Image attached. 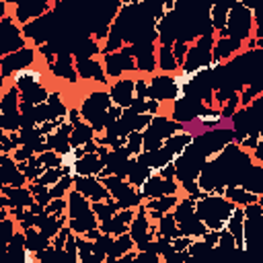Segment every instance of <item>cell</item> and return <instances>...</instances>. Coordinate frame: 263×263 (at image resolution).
Wrapping results in <instances>:
<instances>
[{
	"label": "cell",
	"instance_id": "cell-1",
	"mask_svg": "<svg viewBox=\"0 0 263 263\" xmlns=\"http://www.w3.org/2000/svg\"><path fill=\"white\" fill-rule=\"evenodd\" d=\"M236 203H232L224 193H208L201 191L195 197V212L208 230H222L232 216Z\"/></svg>",
	"mask_w": 263,
	"mask_h": 263
},
{
	"label": "cell",
	"instance_id": "cell-2",
	"mask_svg": "<svg viewBox=\"0 0 263 263\" xmlns=\"http://www.w3.org/2000/svg\"><path fill=\"white\" fill-rule=\"evenodd\" d=\"M113 105V99L107 90V86L103 88H92L88 90L82 101L78 103V109H80V115L84 121H88L97 134H103L105 132V117H107V111L111 109Z\"/></svg>",
	"mask_w": 263,
	"mask_h": 263
},
{
	"label": "cell",
	"instance_id": "cell-3",
	"mask_svg": "<svg viewBox=\"0 0 263 263\" xmlns=\"http://www.w3.org/2000/svg\"><path fill=\"white\" fill-rule=\"evenodd\" d=\"M255 35V16H253V8L247 6L245 2L236 0L230 6L228 18H226V27L216 33V37H232L238 41H249Z\"/></svg>",
	"mask_w": 263,
	"mask_h": 263
},
{
	"label": "cell",
	"instance_id": "cell-4",
	"mask_svg": "<svg viewBox=\"0 0 263 263\" xmlns=\"http://www.w3.org/2000/svg\"><path fill=\"white\" fill-rule=\"evenodd\" d=\"M173 214H175V220L179 224L181 234L191 236V238H199L208 232V226L201 222V218L195 212V195L183 193L179 197L177 205L173 208Z\"/></svg>",
	"mask_w": 263,
	"mask_h": 263
},
{
	"label": "cell",
	"instance_id": "cell-5",
	"mask_svg": "<svg viewBox=\"0 0 263 263\" xmlns=\"http://www.w3.org/2000/svg\"><path fill=\"white\" fill-rule=\"evenodd\" d=\"M214 43H216V33H205L197 37L193 43H189V51L185 55L181 72L193 74L197 70L210 68L214 64Z\"/></svg>",
	"mask_w": 263,
	"mask_h": 263
},
{
	"label": "cell",
	"instance_id": "cell-6",
	"mask_svg": "<svg viewBox=\"0 0 263 263\" xmlns=\"http://www.w3.org/2000/svg\"><path fill=\"white\" fill-rule=\"evenodd\" d=\"M181 92L183 88L175 74L154 72L152 76H148V97L158 101L162 107H168Z\"/></svg>",
	"mask_w": 263,
	"mask_h": 263
},
{
	"label": "cell",
	"instance_id": "cell-7",
	"mask_svg": "<svg viewBox=\"0 0 263 263\" xmlns=\"http://www.w3.org/2000/svg\"><path fill=\"white\" fill-rule=\"evenodd\" d=\"M37 60H39V51H37V47L31 45V43L25 45L23 49H16V51H12V53L0 55V78H2V82H4V80H10L12 74H16V72H21V70H25V68L35 66Z\"/></svg>",
	"mask_w": 263,
	"mask_h": 263
},
{
	"label": "cell",
	"instance_id": "cell-8",
	"mask_svg": "<svg viewBox=\"0 0 263 263\" xmlns=\"http://www.w3.org/2000/svg\"><path fill=\"white\" fill-rule=\"evenodd\" d=\"M210 109L214 107H208L201 99H197L195 95L191 92H181L171 105H168V115L179 121V123H187V121H193L197 117H201L203 113H208Z\"/></svg>",
	"mask_w": 263,
	"mask_h": 263
},
{
	"label": "cell",
	"instance_id": "cell-9",
	"mask_svg": "<svg viewBox=\"0 0 263 263\" xmlns=\"http://www.w3.org/2000/svg\"><path fill=\"white\" fill-rule=\"evenodd\" d=\"M101 181L105 183V187L111 191L113 199L121 208H138V205L144 203V199L140 195V189L134 187L125 177H119V175H103Z\"/></svg>",
	"mask_w": 263,
	"mask_h": 263
},
{
	"label": "cell",
	"instance_id": "cell-10",
	"mask_svg": "<svg viewBox=\"0 0 263 263\" xmlns=\"http://www.w3.org/2000/svg\"><path fill=\"white\" fill-rule=\"evenodd\" d=\"M25 45H29V41L23 33V25L10 12H4L0 16V55L23 49Z\"/></svg>",
	"mask_w": 263,
	"mask_h": 263
},
{
	"label": "cell",
	"instance_id": "cell-11",
	"mask_svg": "<svg viewBox=\"0 0 263 263\" xmlns=\"http://www.w3.org/2000/svg\"><path fill=\"white\" fill-rule=\"evenodd\" d=\"M101 60H103V66H105V72H107L109 80L136 74V58H134L132 45H123L117 51L103 53Z\"/></svg>",
	"mask_w": 263,
	"mask_h": 263
},
{
	"label": "cell",
	"instance_id": "cell-12",
	"mask_svg": "<svg viewBox=\"0 0 263 263\" xmlns=\"http://www.w3.org/2000/svg\"><path fill=\"white\" fill-rule=\"evenodd\" d=\"M129 234L136 242V251H146L148 245L156 238V222L150 218L148 208L144 203L136 208V216L129 224Z\"/></svg>",
	"mask_w": 263,
	"mask_h": 263
},
{
	"label": "cell",
	"instance_id": "cell-13",
	"mask_svg": "<svg viewBox=\"0 0 263 263\" xmlns=\"http://www.w3.org/2000/svg\"><path fill=\"white\" fill-rule=\"evenodd\" d=\"M2 2L8 6V12L21 25L39 18L53 8V0H2Z\"/></svg>",
	"mask_w": 263,
	"mask_h": 263
},
{
	"label": "cell",
	"instance_id": "cell-14",
	"mask_svg": "<svg viewBox=\"0 0 263 263\" xmlns=\"http://www.w3.org/2000/svg\"><path fill=\"white\" fill-rule=\"evenodd\" d=\"M173 193H183L179 181H177V179H166V177H162L160 173H154V175L140 187V195H142L144 201H148V199H158V197L173 195Z\"/></svg>",
	"mask_w": 263,
	"mask_h": 263
},
{
	"label": "cell",
	"instance_id": "cell-15",
	"mask_svg": "<svg viewBox=\"0 0 263 263\" xmlns=\"http://www.w3.org/2000/svg\"><path fill=\"white\" fill-rule=\"evenodd\" d=\"M76 72L82 82H92L97 86H109L111 82L101 58H76Z\"/></svg>",
	"mask_w": 263,
	"mask_h": 263
},
{
	"label": "cell",
	"instance_id": "cell-16",
	"mask_svg": "<svg viewBox=\"0 0 263 263\" xmlns=\"http://www.w3.org/2000/svg\"><path fill=\"white\" fill-rule=\"evenodd\" d=\"M74 189H78L82 195H86L92 203L113 199L111 191L105 187V183L101 181L99 175H74Z\"/></svg>",
	"mask_w": 263,
	"mask_h": 263
},
{
	"label": "cell",
	"instance_id": "cell-17",
	"mask_svg": "<svg viewBox=\"0 0 263 263\" xmlns=\"http://www.w3.org/2000/svg\"><path fill=\"white\" fill-rule=\"evenodd\" d=\"M45 68L51 74V78H55V80H62V82L72 84V86H76L80 82L78 72H76V58L70 51L55 55V60L51 64H47Z\"/></svg>",
	"mask_w": 263,
	"mask_h": 263
},
{
	"label": "cell",
	"instance_id": "cell-18",
	"mask_svg": "<svg viewBox=\"0 0 263 263\" xmlns=\"http://www.w3.org/2000/svg\"><path fill=\"white\" fill-rule=\"evenodd\" d=\"M111 99L115 105L119 107H129L136 99V74H129V76H121V78H115L109 82L107 86Z\"/></svg>",
	"mask_w": 263,
	"mask_h": 263
},
{
	"label": "cell",
	"instance_id": "cell-19",
	"mask_svg": "<svg viewBox=\"0 0 263 263\" xmlns=\"http://www.w3.org/2000/svg\"><path fill=\"white\" fill-rule=\"evenodd\" d=\"M156 47H158V43H140V45H132L134 58H136V74L152 76L154 72H158Z\"/></svg>",
	"mask_w": 263,
	"mask_h": 263
},
{
	"label": "cell",
	"instance_id": "cell-20",
	"mask_svg": "<svg viewBox=\"0 0 263 263\" xmlns=\"http://www.w3.org/2000/svg\"><path fill=\"white\" fill-rule=\"evenodd\" d=\"M0 185H8V187L29 185V179L25 177L12 154H0Z\"/></svg>",
	"mask_w": 263,
	"mask_h": 263
},
{
	"label": "cell",
	"instance_id": "cell-21",
	"mask_svg": "<svg viewBox=\"0 0 263 263\" xmlns=\"http://www.w3.org/2000/svg\"><path fill=\"white\" fill-rule=\"evenodd\" d=\"M0 208H29L31 203H35V195L31 193V189L25 187H8V185H0Z\"/></svg>",
	"mask_w": 263,
	"mask_h": 263
},
{
	"label": "cell",
	"instance_id": "cell-22",
	"mask_svg": "<svg viewBox=\"0 0 263 263\" xmlns=\"http://www.w3.org/2000/svg\"><path fill=\"white\" fill-rule=\"evenodd\" d=\"M72 123L70 121H64L62 125H58L51 134L45 136V142H47V148L58 152V154H68L72 150Z\"/></svg>",
	"mask_w": 263,
	"mask_h": 263
},
{
	"label": "cell",
	"instance_id": "cell-23",
	"mask_svg": "<svg viewBox=\"0 0 263 263\" xmlns=\"http://www.w3.org/2000/svg\"><path fill=\"white\" fill-rule=\"evenodd\" d=\"M136 216V208H121L111 220L103 222L99 228L105 232V234H113V236H119V234H125L129 232V224Z\"/></svg>",
	"mask_w": 263,
	"mask_h": 263
},
{
	"label": "cell",
	"instance_id": "cell-24",
	"mask_svg": "<svg viewBox=\"0 0 263 263\" xmlns=\"http://www.w3.org/2000/svg\"><path fill=\"white\" fill-rule=\"evenodd\" d=\"M245 47H247L245 41H238V39H232V37H216V43H214V64H222V62L234 58Z\"/></svg>",
	"mask_w": 263,
	"mask_h": 263
},
{
	"label": "cell",
	"instance_id": "cell-25",
	"mask_svg": "<svg viewBox=\"0 0 263 263\" xmlns=\"http://www.w3.org/2000/svg\"><path fill=\"white\" fill-rule=\"evenodd\" d=\"M175 156H177V154H175L166 144H162V146L156 148V150H142V152L138 154V158H140L142 162H146L154 173L160 171L162 166H166L168 162H173Z\"/></svg>",
	"mask_w": 263,
	"mask_h": 263
},
{
	"label": "cell",
	"instance_id": "cell-26",
	"mask_svg": "<svg viewBox=\"0 0 263 263\" xmlns=\"http://www.w3.org/2000/svg\"><path fill=\"white\" fill-rule=\"evenodd\" d=\"M105 168V160L99 156V152H90V154H82L74 166L72 173L74 175H101Z\"/></svg>",
	"mask_w": 263,
	"mask_h": 263
},
{
	"label": "cell",
	"instance_id": "cell-27",
	"mask_svg": "<svg viewBox=\"0 0 263 263\" xmlns=\"http://www.w3.org/2000/svg\"><path fill=\"white\" fill-rule=\"evenodd\" d=\"M156 62H158V72H166V74H177L181 70V64L177 62L175 53H173V45H160L156 47Z\"/></svg>",
	"mask_w": 263,
	"mask_h": 263
},
{
	"label": "cell",
	"instance_id": "cell-28",
	"mask_svg": "<svg viewBox=\"0 0 263 263\" xmlns=\"http://www.w3.org/2000/svg\"><path fill=\"white\" fill-rule=\"evenodd\" d=\"M224 228H228V230L234 234V238H236V242H238L240 253H245V208L236 205V208H234V212H232V216L228 218V222H226V226H224Z\"/></svg>",
	"mask_w": 263,
	"mask_h": 263
},
{
	"label": "cell",
	"instance_id": "cell-29",
	"mask_svg": "<svg viewBox=\"0 0 263 263\" xmlns=\"http://www.w3.org/2000/svg\"><path fill=\"white\" fill-rule=\"evenodd\" d=\"M134 249H136V242H134V238H132L129 232L115 236V238H113V245H111V249H109V253H107V263H115V261H119L125 253L134 251Z\"/></svg>",
	"mask_w": 263,
	"mask_h": 263
},
{
	"label": "cell",
	"instance_id": "cell-30",
	"mask_svg": "<svg viewBox=\"0 0 263 263\" xmlns=\"http://www.w3.org/2000/svg\"><path fill=\"white\" fill-rule=\"evenodd\" d=\"M152 175H154V171H152L146 162H142L138 156H134L132 166H129V171H127V177H125V179H127L134 187H138V189H140V187H142V185H144Z\"/></svg>",
	"mask_w": 263,
	"mask_h": 263
},
{
	"label": "cell",
	"instance_id": "cell-31",
	"mask_svg": "<svg viewBox=\"0 0 263 263\" xmlns=\"http://www.w3.org/2000/svg\"><path fill=\"white\" fill-rule=\"evenodd\" d=\"M222 193H224L232 203H236V205H240V208H245V205H249V203H255V201L259 199L257 193L245 189L242 185H228V187L222 189Z\"/></svg>",
	"mask_w": 263,
	"mask_h": 263
},
{
	"label": "cell",
	"instance_id": "cell-32",
	"mask_svg": "<svg viewBox=\"0 0 263 263\" xmlns=\"http://www.w3.org/2000/svg\"><path fill=\"white\" fill-rule=\"evenodd\" d=\"M156 236L168 238V240L181 236V230H179V224H177L173 212H166V214H162V216L156 220Z\"/></svg>",
	"mask_w": 263,
	"mask_h": 263
},
{
	"label": "cell",
	"instance_id": "cell-33",
	"mask_svg": "<svg viewBox=\"0 0 263 263\" xmlns=\"http://www.w3.org/2000/svg\"><path fill=\"white\" fill-rule=\"evenodd\" d=\"M25 230V238H27V249H31L33 253H41L45 251L47 247H51V238L41 232L37 226H29V228H23Z\"/></svg>",
	"mask_w": 263,
	"mask_h": 263
},
{
	"label": "cell",
	"instance_id": "cell-34",
	"mask_svg": "<svg viewBox=\"0 0 263 263\" xmlns=\"http://www.w3.org/2000/svg\"><path fill=\"white\" fill-rule=\"evenodd\" d=\"M95 138H97V132H95V127L88 121L82 119V121L74 123V127H72V148L84 146L86 142H90Z\"/></svg>",
	"mask_w": 263,
	"mask_h": 263
},
{
	"label": "cell",
	"instance_id": "cell-35",
	"mask_svg": "<svg viewBox=\"0 0 263 263\" xmlns=\"http://www.w3.org/2000/svg\"><path fill=\"white\" fill-rule=\"evenodd\" d=\"M68 226H70V230H72V232H76V234H86L88 230L99 228V226H101V222H99L97 214L92 212V214H88V216L70 218V220H68Z\"/></svg>",
	"mask_w": 263,
	"mask_h": 263
},
{
	"label": "cell",
	"instance_id": "cell-36",
	"mask_svg": "<svg viewBox=\"0 0 263 263\" xmlns=\"http://www.w3.org/2000/svg\"><path fill=\"white\" fill-rule=\"evenodd\" d=\"M183 193H173V195H164V197H158V199H148L144 201V205L150 210V212H160V214H166V212H173V208L177 205L179 197Z\"/></svg>",
	"mask_w": 263,
	"mask_h": 263
},
{
	"label": "cell",
	"instance_id": "cell-37",
	"mask_svg": "<svg viewBox=\"0 0 263 263\" xmlns=\"http://www.w3.org/2000/svg\"><path fill=\"white\" fill-rule=\"evenodd\" d=\"M92 210H95L99 222L103 224V222L111 220V218L121 210V205H119L115 199H109V201H95V203H92Z\"/></svg>",
	"mask_w": 263,
	"mask_h": 263
},
{
	"label": "cell",
	"instance_id": "cell-38",
	"mask_svg": "<svg viewBox=\"0 0 263 263\" xmlns=\"http://www.w3.org/2000/svg\"><path fill=\"white\" fill-rule=\"evenodd\" d=\"M214 253H240V249H238V242H236L234 234H232L228 228H222V230H220V236H218V245H216Z\"/></svg>",
	"mask_w": 263,
	"mask_h": 263
},
{
	"label": "cell",
	"instance_id": "cell-39",
	"mask_svg": "<svg viewBox=\"0 0 263 263\" xmlns=\"http://www.w3.org/2000/svg\"><path fill=\"white\" fill-rule=\"evenodd\" d=\"M191 142H193V136H191V134H187V132H183V129L175 132L173 136H168V138L164 140V144H166L175 154H181V152H183Z\"/></svg>",
	"mask_w": 263,
	"mask_h": 263
},
{
	"label": "cell",
	"instance_id": "cell-40",
	"mask_svg": "<svg viewBox=\"0 0 263 263\" xmlns=\"http://www.w3.org/2000/svg\"><path fill=\"white\" fill-rule=\"evenodd\" d=\"M18 166H21V171L25 173V177L29 179V183H31V181H37V179L43 175V171H45V166L39 162L37 154H35V156H31V158H29V160H25V162H18Z\"/></svg>",
	"mask_w": 263,
	"mask_h": 263
},
{
	"label": "cell",
	"instance_id": "cell-41",
	"mask_svg": "<svg viewBox=\"0 0 263 263\" xmlns=\"http://www.w3.org/2000/svg\"><path fill=\"white\" fill-rule=\"evenodd\" d=\"M76 249H78V263H95L90 238H86L84 234H76Z\"/></svg>",
	"mask_w": 263,
	"mask_h": 263
},
{
	"label": "cell",
	"instance_id": "cell-42",
	"mask_svg": "<svg viewBox=\"0 0 263 263\" xmlns=\"http://www.w3.org/2000/svg\"><path fill=\"white\" fill-rule=\"evenodd\" d=\"M72 187H74V175L68 173V175H64L55 185H51L49 191H51V197H66Z\"/></svg>",
	"mask_w": 263,
	"mask_h": 263
},
{
	"label": "cell",
	"instance_id": "cell-43",
	"mask_svg": "<svg viewBox=\"0 0 263 263\" xmlns=\"http://www.w3.org/2000/svg\"><path fill=\"white\" fill-rule=\"evenodd\" d=\"M187 253H189V257H203V255L214 253V247H212L203 236H199V238H193V240H191Z\"/></svg>",
	"mask_w": 263,
	"mask_h": 263
},
{
	"label": "cell",
	"instance_id": "cell-44",
	"mask_svg": "<svg viewBox=\"0 0 263 263\" xmlns=\"http://www.w3.org/2000/svg\"><path fill=\"white\" fill-rule=\"evenodd\" d=\"M125 150L132 154V156H138L142 150H144V136H142V132H132L127 138H125Z\"/></svg>",
	"mask_w": 263,
	"mask_h": 263
},
{
	"label": "cell",
	"instance_id": "cell-45",
	"mask_svg": "<svg viewBox=\"0 0 263 263\" xmlns=\"http://www.w3.org/2000/svg\"><path fill=\"white\" fill-rule=\"evenodd\" d=\"M39 162L45 166V168H53V166H62V154L53 152V150H43L37 154Z\"/></svg>",
	"mask_w": 263,
	"mask_h": 263
},
{
	"label": "cell",
	"instance_id": "cell-46",
	"mask_svg": "<svg viewBox=\"0 0 263 263\" xmlns=\"http://www.w3.org/2000/svg\"><path fill=\"white\" fill-rule=\"evenodd\" d=\"M45 210L55 216H68V197H53Z\"/></svg>",
	"mask_w": 263,
	"mask_h": 263
},
{
	"label": "cell",
	"instance_id": "cell-47",
	"mask_svg": "<svg viewBox=\"0 0 263 263\" xmlns=\"http://www.w3.org/2000/svg\"><path fill=\"white\" fill-rule=\"evenodd\" d=\"M31 156H35V150H33L31 146H27V144H21V146H16V148L12 150V158H14L16 162H25V160H29Z\"/></svg>",
	"mask_w": 263,
	"mask_h": 263
},
{
	"label": "cell",
	"instance_id": "cell-48",
	"mask_svg": "<svg viewBox=\"0 0 263 263\" xmlns=\"http://www.w3.org/2000/svg\"><path fill=\"white\" fill-rule=\"evenodd\" d=\"M187 51H189V43H187V41L177 39V41L173 43V53H175V58H177V62H179L181 66H183V62H185Z\"/></svg>",
	"mask_w": 263,
	"mask_h": 263
},
{
	"label": "cell",
	"instance_id": "cell-49",
	"mask_svg": "<svg viewBox=\"0 0 263 263\" xmlns=\"http://www.w3.org/2000/svg\"><path fill=\"white\" fill-rule=\"evenodd\" d=\"M191 236H185V234H181V236H177V238H173V247L177 249V251H187L189 249V245H191Z\"/></svg>",
	"mask_w": 263,
	"mask_h": 263
},
{
	"label": "cell",
	"instance_id": "cell-50",
	"mask_svg": "<svg viewBox=\"0 0 263 263\" xmlns=\"http://www.w3.org/2000/svg\"><path fill=\"white\" fill-rule=\"evenodd\" d=\"M156 173H160V175L166 177V179H175V162H168L166 166H162V168L156 171Z\"/></svg>",
	"mask_w": 263,
	"mask_h": 263
}]
</instances>
